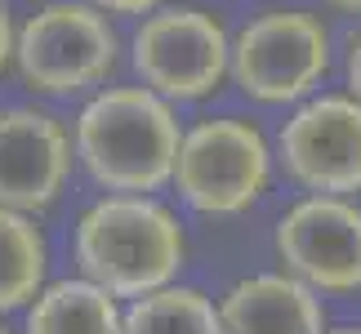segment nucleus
<instances>
[{"instance_id":"1","label":"nucleus","mask_w":361,"mask_h":334,"mask_svg":"<svg viewBox=\"0 0 361 334\" xmlns=\"http://www.w3.org/2000/svg\"><path fill=\"white\" fill-rule=\"evenodd\" d=\"M178 116L174 103L147 85H107L90 94L72 125V151L85 174L107 192L152 197L170 183L178 156Z\"/></svg>"},{"instance_id":"2","label":"nucleus","mask_w":361,"mask_h":334,"mask_svg":"<svg viewBox=\"0 0 361 334\" xmlns=\"http://www.w3.org/2000/svg\"><path fill=\"white\" fill-rule=\"evenodd\" d=\"M72 254L80 276L103 285L116 299H143L161 285H174L188 259L183 223L157 197L107 192L76 218Z\"/></svg>"},{"instance_id":"3","label":"nucleus","mask_w":361,"mask_h":334,"mask_svg":"<svg viewBox=\"0 0 361 334\" xmlns=\"http://www.w3.org/2000/svg\"><path fill=\"white\" fill-rule=\"evenodd\" d=\"M121 36L103 9L85 0H45L13 32V67L23 85L49 99L90 94L116 72Z\"/></svg>"},{"instance_id":"4","label":"nucleus","mask_w":361,"mask_h":334,"mask_svg":"<svg viewBox=\"0 0 361 334\" xmlns=\"http://www.w3.org/2000/svg\"><path fill=\"white\" fill-rule=\"evenodd\" d=\"M170 183L197 214H245L272 183V147L241 116H205L178 138Z\"/></svg>"},{"instance_id":"5","label":"nucleus","mask_w":361,"mask_h":334,"mask_svg":"<svg viewBox=\"0 0 361 334\" xmlns=\"http://www.w3.org/2000/svg\"><path fill=\"white\" fill-rule=\"evenodd\" d=\"M326 72L330 27L308 9H263L232 36L228 76L255 103H303L326 80Z\"/></svg>"},{"instance_id":"6","label":"nucleus","mask_w":361,"mask_h":334,"mask_svg":"<svg viewBox=\"0 0 361 334\" xmlns=\"http://www.w3.org/2000/svg\"><path fill=\"white\" fill-rule=\"evenodd\" d=\"M232 36L210 9L161 5L152 9L130 40V63L138 80L165 103H197L228 80Z\"/></svg>"},{"instance_id":"7","label":"nucleus","mask_w":361,"mask_h":334,"mask_svg":"<svg viewBox=\"0 0 361 334\" xmlns=\"http://www.w3.org/2000/svg\"><path fill=\"white\" fill-rule=\"evenodd\" d=\"M276 161L308 197L361 192V103L353 94H312L281 120Z\"/></svg>"},{"instance_id":"8","label":"nucleus","mask_w":361,"mask_h":334,"mask_svg":"<svg viewBox=\"0 0 361 334\" xmlns=\"http://www.w3.org/2000/svg\"><path fill=\"white\" fill-rule=\"evenodd\" d=\"M276 259L317 295L361 290V205L353 197H303L276 218Z\"/></svg>"},{"instance_id":"9","label":"nucleus","mask_w":361,"mask_h":334,"mask_svg":"<svg viewBox=\"0 0 361 334\" xmlns=\"http://www.w3.org/2000/svg\"><path fill=\"white\" fill-rule=\"evenodd\" d=\"M72 134L40 107H0V205L40 214L59 201L72 174Z\"/></svg>"},{"instance_id":"10","label":"nucleus","mask_w":361,"mask_h":334,"mask_svg":"<svg viewBox=\"0 0 361 334\" xmlns=\"http://www.w3.org/2000/svg\"><path fill=\"white\" fill-rule=\"evenodd\" d=\"M214 312L224 334H326V308L317 290L290 272L241 276L214 303Z\"/></svg>"},{"instance_id":"11","label":"nucleus","mask_w":361,"mask_h":334,"mask_svg":"<svg viewBox=\"0 0 361 334\" xmlns=\"http://www.w3.org/2000/svg\"><path fill=\"white\" fill-rule=\"evenodd\" d=\"M125 308L85 276L45 281L27 303V334H121Z\"/></svg>"},{"instance_id":"12","label":"nucleus","mask_w":361,"mask_h":334,"mask_svg":"<svg viewBox=\"0 0 361 334\" xmlns=\"http://www.w3.org/2000/svg\"><path fill=\"white\" fill-rule=\"evenodd\" d=\"M49 272V249L32 214L0 205V312L27 308Z\"/></svg>"},{"instance_id":"13","label":"nucleus","mask_w":361,"mask_h":334,"mask_svg":"<svg viewBox=\"0 0 361 334\" xmlns=\"http://www.w3.org/2000/svg\"><path fill=\"white\" fill-rule=\"evenodd\" d=\"M121 334H224L214 299L197 285H161L134 299L121 316Z\"/></svg>"},{"instance_id":"14","label":"nucleus","mask_w":361,"mask_h":334,"mask_svg":"<svg viewBox=\"0 0 361 334\" xmlns=\"http://www.w3.org/2000/svg\"><path fill=\"white\" fill-rule=\"evenodd\" d=\"M343 76H348V94L361 103V32L343 40Z\"/></svg>"},{"instance_id":"15","label":"nucleus","mask_w":361,"mask_h":334,"mask_svg":"<svg viewBox=\"0 0 361 334\" xmlns=\"http://www.w3.org/2000/svg\"><path fill=\"white\" fill-rule=\"evenodd\" d=\"M85 5L103 9V13H152V9H161L165 0H85Z\"/></svg>"},{"instance_id":"16","label":"nucleus","mask_w":361,"mask_h":334,"mask_svg":"<svg viewBox=\"0 0 361 334\" xmlns=\"http://www.w3.org/2000/svg\"><path fill=\"white\" fill-rule=\"evenodd\" d=\"M13 32H18V27L9 18V5L0 0V76H5V67L13 63Z\"/></svg>"},{"instance_id":"17","label":"nucleus","mask_w":361,"mask_h":334,"mask_svg":"<svg viewBox=\"0 0 361 334\" xmlns=\"http://www.w3.org/2000/svg\"><path fill=\"white\" fill-rule=\"evenodd\" d=\"M326 5H335V9H348V13H361V0H326Z\"/></svg>"},{"instance_id":"18","label":"nucleus","mask_w":361,"mask_h":334,"mask_svg":"<svg viewBox=\"0 0 361 334\" xmlns=\"http://www.w3.org/2000/svg\"><path fill=\"white\" fill-rule=\"evenodd\" d=\"M326 334H361V326H343V330H326Z\"/></svg>"},{"instance_id":"19","label":"nucleus","mask_w":361,"mask_h":334,"mask_svg":"<svg viewBox=\"0 0 361 334\" xmlns=\"http://www.w3.org/2000/svg\"><path fill=\"white\" fill-rule=\"evenodd\" d=\"M0 334H9V330H5V326H0Z\"/></svg>"}]
</instances>
